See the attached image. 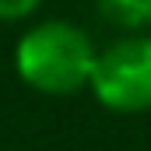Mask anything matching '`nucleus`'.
<instances>
[{
  "instance_id": "nucleus-1",
  "label": "nucleus",
  "mask_w": 151,
  "mask_h": 151,
  "mask_svg": "<svg viewBox=\"0 0 151 151\" xmlns=\"http://www.w3.org/2000/svg\"><path fill=\"white\" fill-rule=\"evenodd\" d=\"M95 56L99 49L81 25L67 18H49V21L32 25L18 39L14 70L32 91L63 99L91 84Z\"/></svg>"
},
{
  "instance_id": "nucleus-2",
  "label": "nucleus",
  "mask_w": 151,
  "mask_h": 151,
  "mask_svg": "<svg viewBox=\"0 0 151 151\" xmlns=\"http://www.w3.org/2000/svg\"><path fill=\"white\" fill-rule=\"evenodd\" d=\"M91 95L119 116L151 109V32H127L102 46L91 70Z\"/></svg>"
},
{
  "instance_id": "nucleus-3",
  "label": "nucleus",
  "mask_w": 151,
  "mask_h": 151,
  "mask_svg": "<svg viewBox=\"0 0 151 151\" xmlns=\"http://www.w3.org/2000/svg\"><path fill=\"white\" fill-rule=\"evenodd\" d=\"M99 18L119 32H151V0H91Z\"/></svg>"
},
{
  "instance_id": "nucleus-4",
  "label": "nucleus",
  "mask_w": 151,
  "mask_h": 151,
  "mask_svg": "<svg viewBox=\"0 0 151 151\" xmlns=\"http://www.w3.org/2000/svg\"><path fill=\"white\" fill-rule=\"evenodd\" d=\"M39 7L42 0H0V21H25Z\"/></svg>"
}]
</instances>
